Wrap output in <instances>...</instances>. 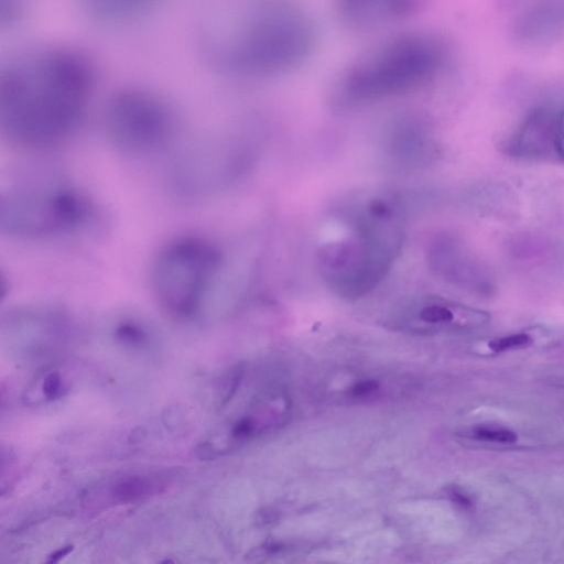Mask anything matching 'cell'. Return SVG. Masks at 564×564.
<instances>
[{"instance_id": "6da1fadb", "label": "cell", "mask_w": 564, "mask_h": 564, "mask_svg": "<svg viewBox=\"0 0 564 564\" xmlns=\"http://www.w3.org/2000/svg\"><path fill=\"white\" fill-rule=\"evenodd\" d=\"M96 57L63 40L25 43L0 61V130L10 142L47 149L78 129L99 80Z\"/></svg>"}, {"instance_id": "7a4b0ae2", "label": "cell", "mask_w": 564, "mask_h": 564, "mask_svg": "<svg viewBox=\"0 0 564 564\" xmlns=\"http://www.w3.org/2000/svg\"><path fill=\"white\" fill-rule=\"evenodd\" d=\"M317 41L316 23L297 0H215L202 10L194 35L203 66L239 82L300 69Z\"/></svg>"}, {"instance_id": "3957f363", "label": "cell", "mask_w": 564, "mask_h": 564, "mask_svg": "<svg viewBox=\"0 0 564 564\" xmlns=\"http://www.w3.org/2000/svg\"><path fill=\"white\" fill-rule=\"evenodd\" d=\"M448 62L445 42L425 30L392 34L340 70L333 108L347 111L416 93L435 82Z\"/></svg>"}, {"instance_id": "277c9868", "label": "cell", "mask_w": 564, "mask_h": 564, "mask_svg": "<svg viewBox=\"0 0 564 564\" xmlns=\"http://www.w3.org/2000/svg\"><path fill=\"white\" fill-rule=\"evenodd\" d=\"M352 236L325 243L317 264L326 285L347 300L371 292L384 279L403 243V223L398 208L370 200L352 216Z\"/></svg>"}, {"instance_id": "5b68a950", "label": "cell", "mask_w": 564, "mask_h": 564, "mask_svg": "<svg viewBox=\"0 0 564 564\" xmlns=\"http://www.w3.org/2000/svg\"><path fill=\"white\" fill-rule=\"evenodd\" d=\"M95 202L65 181L18 183L0 198V230L24 239H47L87 232L98 220Z\"/></svg>"}, {"instance_id": "8992f818", "label": "cell", "mask_w": 564, "mask_h": 564, "mask_svg": "<svg viewBox=\"0 0 564 564\" xmlns=\"http://www.w3.org/2000/svg\"><path fill=\"white\" fill-rule=\"evenodd\" d=\"M224 261L221 249L205 238L185 236L169 241L151 269L152 291L161 307L180 318L196 314L214 291Z\"/></svg>"}, {"instance_id": "52a82bcc", "label": "cell", "mask_w": 564, "mask_h": 564, "mask_svg": "<svg viewBox=\"0 0 564 564\" xmlns=\"http://www.w3.org/2000/svg\"><path fill=\"white\" fill-rule=\"evenodd\" d=\"M106 133L123 154L143 156L163 150L176 135L180 119L174 104L145 84L117 87L104 105Z\"/></svg>"}, {"instance_id": "ba28073f", "label": "cell", "mask_w": 564, "mask_h": 564, "mask_svg": "<svg viewBox=\"0 0 564 564\" xmlns=\"http://www.w3.org/2000/svg\"><path fill=\"white\" fill-rule=\"evenodd\" d=\"M426 257L431 270L447 283L478 294L492 292L489 270L457 236L436 234L427 243Z\"/></svg>"}, {"instance_id": "9c48e42d", "label": "cell", "mask_w": 564, "mask_h": 564, "mask_svg": "<svg viewBox=\"0 0 564 564\" xmlns=\"http://www.w3.org/2000/svg\"><path fill=\"white\" fill-rule=\"evenodd\" d=\"M423 0H334L340 24L356 33H370L410 18Z\"/></svg>"}, {"instance_id": "30bf717a", "label": "cell", "mask_w": 564, "mask_h": 564, "mask_svg": "<svg viewBox=\"0 0 564 564\" xmlns=\"http://www.w3.org/2000/svg\"><path fill=\"white\" fill-rule=\"evenodd\" d=\"M558 109L539 106L519 123L505 144V152L518 160L540 161L556 155Z\"/></svg>"}, {"instance_id": "8fae6325", "label": "cell", "mask_w": 564, "mask_h": 564, "mask_svg": "<svg viewBox=\"0 0 564 564\" xmlns=\"http://www.w3.org/2000/svg\"><path fill=\"white\" fill-rule=\"evenodd\" d=\"M79 15L91 26L119 31L154 17L173 0H74Z\"/></svg>"}, {"instance_id": "7c38bea8", "label": "cell", "mask_w": 564, "mask_h": 564, "mask_svg": "<svg viewBox=\"0 0 564 564\" xmlns=\"http://www.w3.org/2000/svg\"><path fill=\"white\" fill-rule=\"evenodd\" d=\"M564 32V0H532L514 22V35L525 44H545Z\"/></svg>"}, {"instance_id": "4fadbf2b", "label": "cell", "mask_w": 564, "mask_h": 564, "mask_svg": "<svg viewBox=\"0 0 564 564\" xmlns=\"http://www.w3.org/2000/svg\"><path fill=\"white\" fill-rule=\"evenodd\" d=\"M34 0H0V29L13 30L28 17Z\"/></svg>"}, {"instance_id": "5bb4252c", "label": "cell", "mask_w": 564, "mask_h": 564, "mask_svg": "<svg viewBox=\"0 0 564 564\" xmlns=\"http://www.w3.org/2000/svg\"><path fill=\"white\" fill-rule=\"evenodd\" d=\"M153 490V484L141 477L126 478L116 484L112 494L116 499L128 502L141 499Z\"/></svg>"}, {"instance_id": "9a60e30c", "label": "cell", "mask_w": 564, "mask_h": 564, "mask_svg": "<svg viewBox=\"0 0 564 564\" xmlns=\"http://www.w3.org/2000/svg\"><path fill=\"white\" fill-rule=\"evenodd\" d=\"M473 436L477 440L510 444L518 440L517 434L507 429L479 426L474 429Z\"/></svg>"}, {"instance_id": "2e32d148", "label": "cell", "mask_w": 564, "mask_h": 564, "mask_svg": "<svg viewBox=\"0 0 564 564\" xmlns=\"http://www.w3.org/2000/svg\"><path fill=\"white\" fill-rule=\"evenodd\" d=\"M532 338L525 333H518L505 337H499L489 341L490 350L495 352L506 351L508 349L521 348L528 346Z\"/></svg>"}, {"instance_id": "e0dca14e", "label": "cell", "mask_w": 564, "mask_h": 564, "mask_svg": "<svg viewBox=\"0 0 564 564\" xmlns=\"http://www.w3.org/2000/svg\"><path fill=\"white\" fill-rule=\"evenodd\" d=\"M116 336L119 340L127 344H139L145 338L143 329L133 323L119 325L116 329Z\"/></svg>"}, {"instance_id": "ac0fdd59", "label": "cell", "mask_w": 564, "mask_h": 564, "mask_svg": "<svg viewBox=\"0 0 564 564\" xmlns=\"http://www.w3.org/2000/svg\"><path fill=\"white\" fill-rule=\"evenodd\" d=\"M556 156L564 162V107L558 109L555 138Z\"/></svg>"}, {"instance_id": "d6986e66", "label": "cell", "mask_w": 564, "mask_h": 564, "mask_svg": "<svg viewBox=\"0 0 564 564\" xmlns=\"http://www.w3.org/2000/svg\"><path fill=\"white\" fill-rule=\"evenodd\" d=\"M61 389V378L58 373L52 372L50 373L43 382V393L47 399L55 398Z\"/></svg>"}, {"instance_id": "ffe728a7", "label": "cell", "mask_w": 564, "mask_h": 564, "mask_svg": "<svg viewBox=\"0 0 564 564\" xmlns=\"http://www.w3.org/2000/svg\"><path fill=\"white\" fill-rule=\"evenodd\" d=\"M379 389V382L376 380H364L358 383H356L351 388V394L354 397H365L369 395L372 392L377 391Z\"/></svg>"}, {"instance_id": "44dd1931", "label": "cell", "mask_w": 564, "mask_h": 564, "mask_svg": "<svg viewBox=\"0 0 564 564\" xmlns=\"http://www.w3.org/2000/svg\"><path fill=\"white\" fill-rule=\"evenodd\" d=\"M256 427V422L251 417L241 419L236 423L232 430V434L237 438H242L250 435Z\"/></svg>"}, {"instance_id": "7402d4cb", "label": "cell", "mask_w": 564, "mask_h": 564, "mask_svg": "<svg viewBox=\"0 0 564 564\" xmlns=\"http://www.w3.org/2000/svg\"><path fill=\"white\" fill-rule=\"evenodd\" d=\"M448 496L454 503L458 505L464 509H469L473 507V502L469 499V497H467L466 495L456 489H451L448 491Z\"/></svg>"}, {"instance_id": "603a6c76", "label": "cell", "mask_w": 564, "mask_h": 564, "mask_svg": "<svg viewBox=\"0 0 564 564\" xmlns=\"http://www.w3.org/2000/svg\"><path fill=\"white\" fill-rule=\"evenodd\" d=\"M73 550V546L72 545H67L61 550H57L55 551L54 553H52L47 560L48 563H55V562H58L61 558H63L64 556L68 555Z\"/></svg>"}]
</instances>
